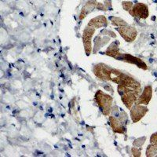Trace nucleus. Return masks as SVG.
<instances>
[{
	"label": "nucleus",
	"mask_w": 157,
	"mask_h": 157,
	"mask_svg": "<svg viewBox=\"0 0 157 157\" xmlns=\"http://www.w3.org/2000/svg\"><path fill=\"white\" fill-rule=\"evenodd\" d=\"M93 71L97 78H100L101 80L112 81L117 85L120 84L123 75V72L102 63L96 64L94 67Z\"/></svg>",
	"instance_id": "nucleus-1"
},
{
	"label": "nucleus",
	"mask_w": 157,
	"mask_h": 157,
	"mask_svg": "<svg viewBox=\"0 0 157 157\" xmlns=\"http://www.w3.org/2000/svg\"><path fill=\"white\" fill-rule=\"evenodd\" d=\"M95 101L98 107L100 108L103 115L106 116L110 115L112 113V106L113 102V97L98 90L95 94Z\"/></svg>",
	"instance_id": "nucleus-2"
},
{
	"label": "nucleus",
	"mask_w": 157,
	"mask_h": 157,
	"mask_svg": "<svg viewBox=\"0 0 157 157\" xmlns=\"http://www.w3.org/2000/svg\"><path fill=\"white\" fill-rule=\"evenodd\" d=\"M118 32L120 33L121 37L123 38L125 41L127 43H131L135 40L137 37V30L134 27L130 26V25H125V26H121V27H118L116 29Z\"/></svg>",
	"instance_id": "nucleus-3"
},
{
	"label": "nucleus",
	"mask_w": 157,
	"mask_h": 157,
	"mask_svg": "<svg viewBox=\"0 0 157 157\" xmlns=\"http://www.w3.org/2000/svg\"><path fill=\"white\" fill-rule=\"evenodd\" d=\"M95 32V29L90 27H86L82 33V43H83L85 53L87 56L92 53V37Z\"/></svg>",
	"instance_id": "nucleus-4"
},
{
	"label": "nucleus",
	"mask_w": 157,
	"mask_h": 157,
	"mask_svg": "<svg viewBox=\"0 0 157 157\" xmlns=\"http://www.w3.org/2000/svg\"><path fill=\"white\" fill-rule=\"evenodd\" d=\"M131 16L134 17L140 18V19H146L149 15L148 12V8L147 5L141 2L136 3L135 5L133 6L132 9L128 11Z\"/></svg>",
	"instance_id": "nucleus-5"
},
{
	"label": "nucleus",
	"mask_w": 157,
	"mask_h": 157,
	"mask_svg": "<svg viewBox=\"0 0 157 157\" xmlns=\"http://www.w3.org/2000/svg\"><path fill=\"white\" fill-rule=\"evenodd\" d=\"M130 110V118L132 120V122L133 123H137L146 115L148 109L145 105L134 104V105H133Z\"/></svg>",
	"instance_id": "nucleus-6"
},
{
	"label": "nucleus",
	"mask_w": 157,
	"mask_h": 157,
	"mask_svg": "<svg viewBox=\"0 0 157 157\" xmlns=\"http://www.w3.org/2000/svg\"><path fill=\"white\" fill-rule=\"evenodd\" d=\"M119 61H125V62L130 63V64H136L138 68H141L143 70H147L148 69V67H147L146 64H145L142 60L137 58V57H134V56L130 55V54H122L120 56Z\"/></svg>",
	"instance_id": "nucleus-7"
},
{
	"label": "nucleus",
	"mask_w": 157,
	"mask_h": 157,
	"mask_svg": "<svg viewBox=\"0 0 157 157\" xmlns=\"http://www.w3.org/2000/svg\"><path fill=\"white\" fill-rule=\"evenodd\" d=\"M139 95L140 94H137L136 92H134V91H127L120 96H121V100L123 103L124 104V105L130 110L131 107L134 105Z\"/></svg>",
	"instance_id": "nucleus-8"
},
{
	"label": "nucleus",
	"mask_w": 157,
	"mask_h": 157,
	"mask_svg": "<svg viewBox=\"0 0 157 157\" xmlns=\"http://www.w3.org/2000/svg\"><path fill=\"white\" fill-rule=\"evenodd\" d=\"M152 88L151 86H145L144 90L142 91V93L139 95V97L137 98L136 100L135 103L136 105H148L149 101L152 99Z\"/></svg>",
	"instance_id": "nucleus-9"
},
{
	"label": "nucleus",
	"mask_w": 157,
	"mask_h": 157,
	"mask_svg": "<svg viewBox=\"0 0 157 157\" xmlns=\"http://www.w3.org/2000/svg\"><path fill=\"white\" fill-rule=\"evenodd\" d=\"M97 4H98L97 0H88L87 2L84 4V6L82 7L79 16H78V19L82 21L88 14H90L91 12H93L94 10L96 9Z\"/></svg>",
	"instance_id": "nucleus-10"
},
{
	"label": "nucleus",
	"mask_w": 157,
	"mask_h": 157,
	"mask_svg": "<svg viewBox=\"0 0 157 157\" xmlns=\"http://www.w3.org/2000/svg\"><path fill=\"white\" fill-rule=\"evenodd\" d=\"M88 27L93 28V29H101V28H106L108 26V20L103 15H100L96 17L91 19L88 23Z\"/></svg>",
	"instance_id": "nucleus-11"
},
{
	"label": "nucleus",
	"mask_w": 157,
	"mask_h": 157,
	"mask_svg": "<svg viewBox=\"0 0 157 157\" xmlns=\"http://www.w3.org/2000/svg\"><path fill=\"white\" fill-rule=\"evenodd\" d=\"M109 122H110V126L115 133L118 134H125L126 127L124 124L121 123L119 120V119L113 116H109Z\"/></svg>",
	"instance_id": "nucleus-12"
},
{
	"label": "nucleus",
	"mask_w": 157,
	"mask_h": 157,
	"mask_svg": "<svg viewBox=\"0 0 157 157\" xmlns=\"http://www.w3.org/2000/svg\"><path fill=\"white\" fill-rule=\"evenodd\" d=\"M105 54L106 55L109 56V57H112L113 58L116 59V60H119L121 56V53L120 52V48H119V43H113L112 44L109 46L107 48V50H105Z\"/></svg>",
	"instance_id": "nucleus-13"
},
{
	"label": "nucleus",
	"mask_w": 157,
	"mask_h": 157,
	"mask_svg": "<svg viewBox=\"0 0 157 157\" xmlns=\"http://www.w3.org/2000/svg\"><path fill=\"white\" fill-rule=\"evenodd\" d=\"M109 40H110V38L107 37V36H105L103 38L101 36H97L94 39V49L92 50L94 54H96L97 51L100 50L101 48H102V47L105 46L106 43H109Z\"/></svg>",
	"instance_id": "nucleus-14"
},
{
	"label": "nucleus",
	"mask_w": 157,
	"mask_h": 157,
	"mask_svg": "<svg viewBox=\"0 0 157 157\" xmlns=\"http://www.w3.org/2000/svg\"><path fill=\"white\" fill-rule=\"evenodd\" d=\"M109 20L111 21L112 25H113L114 26H116V27H121V26L127 25V23L125 21H123V19H121L120 17H110Z\"/></svg>",
	"instance_id": "nucleus-15"
},
{
	"label": "nucleus",
	"mask_w": 157,
	"mask_h": 157,
	"mask_svg": "<svg viewBox=\"0 0 157 157\" xmlns=\"http://www.w3.org/2000/svg\"><path fill=\"white\" fill-rule=\"evenodd\" d=\"M157 155V144H152L148 145L146 149V156L152 157Z\"/></svg>",
	"instance_id": "nucleus-16"
},
{
	"label": "nucleus",
	"mask_w": 157,
	"mask_h": 157,
	"mask_svg": "<svg viewBox=\"0 0 157 157\" xmlns=\"http://www.w3.org/2000/svg\"><path fill=\"white\" fill-rule=\"evenodd\" d=\"M145 140H146V137H140V138H138V139H136L135 141H134L133 145H134V146H136V147H141V146H142L143 144L145 143Z\"/></svg>",
	"instance_id": "nucleus-17"
},
{
	"label": "nucleus",
	"mask_w": 157,
	"mask_h": 157,
	"mask_svg": "<svg viewBox=\"0 0 157 157\" xmlns=\"http://www.w3.org/2000/svg\"><path fill=\"white\" fill-rule=\"evenodd\" d=\"M119 120H120V122H121L123 124H124L125 125L126 123H127V119H128V117H127V113H125V112H122L121 113H120V115L119 116Z\"/></svg>",
	"instance_id": "nucleus-18"
},
{
	"label": "nucleus",
	"mask_w": 157,
	"mask_h": 157,
	"mask_svg": "<svg viewBox=\"0 0 157 157\" xmlns=\"http://www.w3.org/2000/svg\"><path fill=\"white\" fill-rule=\"evenodd\" d=\"M122 6L123 8L126 11H130L133 7V2H122Z\"/></svg>",
	"instance_id": "nucleus-19"
},
{
	"label": "nucleus",
	"mask_w": 157,
	"mask_h": 157,
	"mask_svg": "<svg viewBox=\"0 0 157 157\" xmlns=\"http://www.w3.org/2000/svg\"><path fill=\"white\" fill-rule=\"evenodd\" d=\"M131 152H132V154L135 157L141 156V149H139V148H135V147H134V148H132Z\"/></svg>",
	"instance_id": "nucleus-20"
},
{
	"label": "nucleus",
	"mask_w": 157,
	"mask_h": 157,
	"mask_svg": "<svg viewBox=\"0 0 157 157\" xmlns=\"http://www.w3.org/2000/svg\"><path fill=\"white\" fill-rule=\"evenodd\" d=\"M96 9L99 10H102V11H106L108 10L105 6L104 5V4L101 3V2H98V4H97V6H96Z\"/></svg>",
	"instance_id": "nucleus-21"
},
{
	"label": "nucleus",
	"mask_w": 157,
	"mask_h": 157,
	"mask_svg": "<svg viewBox=\"0 0 157 157\" xmlns=\"http://www.w3.org/2000/svg\"><path fill=\"white\" fill-rule=\"evenodd\" d=\"M101 33H104V36H106V35H109L111 37H113V38H116V35L113 32H111V31L103 30L101 32Z\"/></svg>",
	"instance_id": "nucleus-22"
},
{
	"label": "nucleus",
	"mask_w": 157,
	"mask_h": 157,
	"mask_svg": "<svg viewBox=\"0 0 157 157\" xmlns=\"http://www.w3.org/2000/svg\"><path fill=\"white\" fill-rule=\"evenodd\" d=\"M150 142L152 144H157V132L154 133L150 137Z\"/></svg>",
	"instance_id": "nucleus-23"
},
{
	"label": "nucleus",
	"mask_w": 157,
	"mask_h": 157,
	"mask_svg": "<svg viewBox=\"0 0 157 157\" xmlns=\"http://www.w3.org/2000/svg\"><path fill=\"white\" fill-rule=\"evenodd\" d=\"M104 5L105 6L107 9H110V8H112V1L111 0H105Z\"/></svg>",
	"instance_id": "nucleus-24"
},
{
	"label": "nucleus",
	"mask_w": 157,
	"mask_h": 157,
	"mask_svg": "<svg viewBox=\"0 0 157 157\" xmlns=\"http://www.w3.org/2000/svg\"></svg>",
	"instance_id": "nucleus-25"
}]
</instances>
